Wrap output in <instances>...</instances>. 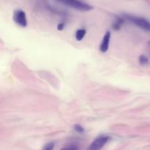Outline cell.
Listing matches in <instances>:
<instances>
[{"label": "cell", "instance_id": "obj_12", "mask_svg": "<svg viewBox=\"0 0 150 150\" xmlns=\"http://www.w3.org/2000/svg\"><path fill=\"white\" fill-rule=\"evenodd\" d=\"M64 27V23H59L58 25H57V29L58 30H63Z\"/></svg>", "mask_w": 150, "mask_h": 150}, {"label": "cell", "instance_id": "obj_13", "mask_svg": "<svg viewBox=\"0 0 150 150\" xmlns=\"http://www.w3.org/2000/svg\"><path fill=\"white\" fill-rule=\"evenodd\" d=\"M149 46H150V41L149 42Z\"/></svg>", "mask_w": 150, "mask_h": 150}, {"label": "cell", "instance_id": "obj_8", "mask_svg": "<svg viewBox=\"0 0 150 150\" xmlns=\"http://www.w3.org/2000/svg\"><path fill=\"white\" fill-rule=\"evenodd\" d=\"M139 63L142 66H144V65H147L149 63V58H148L146 56L142 54V55L139 56Z\"/></svg>", "mask_w": 150, "mask_h": 150}, {"label": "cell", "instance_id": "obj_9", "mask_svg": "<svg viewBox=\"0 0 150 150\" xmlns=\"http://www.w3.org/2000/svg\"><path fill=\"white\" fill-rule=\"evenodd\" d=\"M54 146H55V144L54 142H49L44 146L42 150H54Z\"/></svg>", "mask_w": 150, "mask_h": 150}, {"label": "cell", "instance_id": "obj_3", "mask_svg": "<svg viewBox=\"0 0 150 150\" xmlns=\"http://www.w3.org/2000/svg\"><path fill=\"white\" fill-rule=\"evenodd\" d=\"M110 140L108 135H100L95 138L89 145L88 150H100Z\"/></svg>", "mask_w": 150, "mask_h": 150}, {"label": "cell", "instance_id": "obj_5", "mask_svg": "<svg viewBox=\"0 0 150 150\" xmlns=\"http://www.w3.org/2000/svg\"><path fill=\"white\" fill-rule=\"evenodd\" d=\"M110 40H111V32L109 31H107L104 35L102 41H101L100 46V50L102 52L105 53L108 51V47H109Z\"/></svg>", "mask_w": 150, "mask_h": 150}, {"label": "cell", "instance_id": "obj_4", "mask_svg": "<svg viewBox=\"0 0 150 150\" xmlns=\"http://www.w3.org/2000/svg\"><path fill=\"white\" fill-rule=\"evenodd\" d=\"M13 21L20 26L26 27L27 26V19L26 13L22 10H16L13 12Z\"/></svg>", "mask_w": 150, "mask_h": 150}, {"label": "cell", "instance_id": "obj_1", "mask_svg": "<svg viewBox=\"0 0 150 150\" xmlns=\"http://www.w3.org/2000/svg\"><path fill=\"white\" fill-rule=\"evenodd\" d=\"M122 17L125 19H126V20L133 23L136 26H139L141 29L150 32V21H148L147 19H144V18L139 17V16H136L129 14L123 15Z\"/></svg>", "mask_w": 150, "mask_h": 150}, {"label": "cell", "instance_id": "obj_10", "mask_svg": "<svg viewBox=\"0 0 150 150\" xmlns=\"http://www.w3.org/2000/svg\"><path fill=\"white\" fill-rule=\"evenodd\" d=\"M74 129L79 133H83L84 132V128L80 124H76L74 125Z\"/></svg>", "mask_w": 150, "mask_h": 150}, {"label": "cell", "instance_id": "obj_6", "mask_svg": "<svg viewBox=\"0 0 150 150\" xmlns=\"http://www.w3.org/2000/svg\"><path fill=\"white\" fill-rule=\"evenodd\" d=\"M125 23V19L123 17H119L117 16L116 21H114L112 24V28L114 30H120L122 25Z\"/></svg>", "mask_w": 150, "mask_h": 150}, {"label": "cell", "instance_id": "obj_7", "mask_svg": "<svg viewBox=\"0 0 150 150\" xmlns=\"http://www.w3.org/2000/svg\"><path fill=\"white\" fill-rule=\"evenodd\" d=\"M86 31L84 29H78L76 32V38L78 41H80L84 38V36L86 35Z\"/></svg>", "mask_w": 150, "mask_h": 150}, {"label": "cell", "instance_id": "obj_11", "mask_svg": "<svg viewBox=\"0 0 150 150\" xmlns=\"http://www.w3.org/2000/svg\"><path fill=\"white\" fill-rule=\"evenodd\" d=\"M60 150H79V147L76 145H70L62 148Z\"/></svg>", "mask_w": 150, "mask_h": 150}, {"label": "cell", "instance_id": "obj_2", "mask_svg": "<svg viewBox=\"0 0 150 150\" xmlns=\"http://www.w3.org/2000/svg\"><path fill=\"white\" fill-rule=\"evenodd\" d=\"M57 1L64 5L68 6L73 9H76V10H80V11H89L93 9V7L92 5L82 2L79 0H57Z\"/></svg>", "mask_w": 150, "mask_h": 150}]
</instances>
